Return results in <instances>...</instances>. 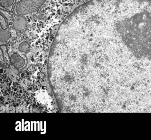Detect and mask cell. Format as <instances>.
Returning a JSON list of instances; mask_svg holds the SVG:
<instances>
[{
  "label": "cell",
  "instance_id": "5",
  "mask_svg": "<svg viewBox=\"0 0 151 140\" xmlns=\"http://www.w3.org/2000/svg\"><path fill=\"white\" fill-rule=\"evenodd\" d=\"M15 0H0V4L3 8H8L13 6Z\"/></svg>",
  "mask_w": 151,
  "mask_h": 140
},
{
  "label": "cell",
  "instance_id": "1",
  "mask_svg": "<svg viewBox=\"0 0 151 140\" xmlns=\"http://www.w3.org/2000/svg\"><path fill=\"white\" fill-rule=\"evenodd\" d=\"M46 0H26L17 3L15 7L17 15H25L36 11L45 3Z\"/></svg>",
  "mask_w": 151,
  "mask_h": 140
},
{
  "label": "cell",
  "instance_id": "6",
  "mask_svg": "<svg viewBox=\"0 0 151 140\" xmlns=\"http://www.w3.org/2000/svg\"><path fill=\"white\" fill-rule=\"evenodd\" d=\"M29 49V45L27 42H24L21 43L19 46V51L22 52H27Z\"/></svg>",
  "mask_w": 151,
  "mask_h": 140
},
{
  "label": "cell",
  "instance_id": "7",
  "mask_svg": "<svg viewBox=\"0 0 151 140\" xmlns=\"http://www.w3.org/2000/svg\"><path fill=\"white\" fill-rule=\"evenodd\" d=\"M0 17H0V19H1V28L6 30L8 28V26L6 19H5L4 17L2 16L1 15Z\"/></svg>",
  "mask_w": 151,
  "mask_h": 140
},
{
  "label": "cell",
  "instance_id": "3",
  "mask_svg": "<svg viewBox=\"0 0 151 140\" xmlns=\"http://www.w3.org/2000/svg\"><path fill=\"white\" fill-rule=\"evenodd\" d=\"M11 62L17 68L22 67L25 63L24 59L17 53L13 54L11 56Z\"/></svg>",
  "mask_w": 151,
  "mask_h": 140
},
{
  "label": "cell",
  "instance_id": "4",
  "mask_svg": "<svg viewBox=\"0 0 151 140\" xmlns=\"http://www.w3.org/2000/svg\"><path fill=\"white\" fill-rule=\"evenodd\" d=\"M10 38L9 33L6 30L1 28L0 31V41L1 43H5Z\"/></svg>",
  "mask_w": 151,
  "mask_h": 140
},
{
  "label": "cell",
  "instance_id": "2",
  "mask_svg": "<svg viewBox=\"0 0 151 140\" xmlns=\"http://www.w3.org/2000/svg\"><path fill=\"white\" fill-rule=\"evenodd\" d=\"M27 22L25 18L22 15L17 16L13 21V26L14 29L18 31H21L25 29Z\"/></svg>",
  "mask_w": 151,
  "mask_h": 140
}]
</instances>
